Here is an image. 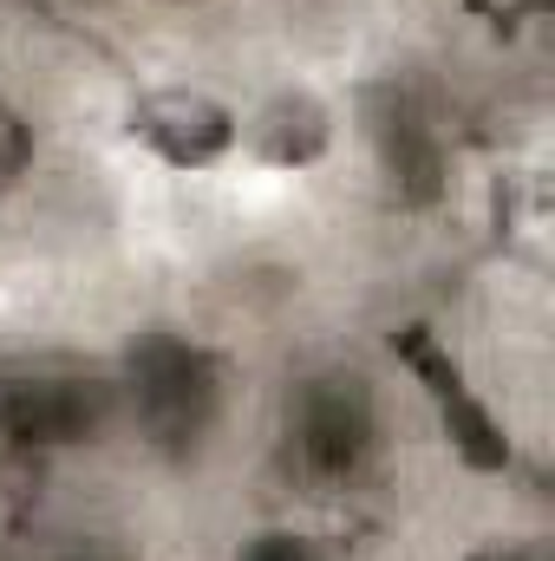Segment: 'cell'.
Masks as SVG:
<instances>
[{
	"label": "cell",
	"mask_w": 555,
	"mask_h": 561,
	"mask_svg": "<svg viewBox=\"0 0 555 561\" xmlns=\"http://www.w3.org/2000/svg\"><path fill=\"white\" fill-rule=\"evenodd\" d=\"M112 405H118V386L86 359H59V353L13 359L0 366V450L46 457V450L86 444L105 431Z\"/></svg>",
	"instance_id": "cell-1"
},
{
	"label": "cell",
	"mask_w": 555,
	"mask_h": 561,
	"mask_svg": "<svg viewBox=\"0 0 555 561\" xmlns=\"http://www.w3.org/2000/svg\"><path fill=\"white\" fill-rule=\"evenodd\" d=\"M281 437H287V470H301V483L353 490L380 450V405L360 373H314L287 392Z\"/></svg>",
	"instance_id": "cell-2"
},
{
	"label": "cell",
	"mask_w": 555,
	"mask_h": 561,
	"mask_svg": "<svg viewBox=\"0 0 555 561\" xmlns=\"http://www.w3.org/2000/svg\"><path fill=\"white\" fill-rule=\"evenodd\" d=\"M118 392L132 399L138 431L170 457L196 450L223 419V366L183 333H144L132 346V359H125Z\"/></svg>",
	"instance_id": "cell-3"
},
{
	"label": "cell",
	"mask_w": 555,
	"mask_h": 561,
	"mask_svg": "<svg viewBox=\"0 0 555 561\" xmlns=\"http://www.w3.org/2000/svg\"><path fill=\"white\" fill-rule=\"evenodd\" d=\"M132 131H138L163 163L203 170V163H216V157L236 144V118H229V105H216L209 92L170 85V92H150V99L132 105Z\"/></svg>",
	"instance_id": "cell-4"
},
{
	"label": "cell",
	"mask_w": 555,
	"mask_h": 561,
	"mask_svg": "<svg viewBox=\"0 0 555 561\" xmlns=\"http://www.w3.org/2000/svg\"><path fill=\"white\" fill-rule=\"evenodd\" d=\"M399 353L412 359L418 373H424V386H431V399H438V412H444V424H451V444L477 463V470H503L510 463V444H503V431L490 424V412L471 399V386H464V373L431 346V333L424 327H406L399 333Z\"/></svg>",
	"instance_id": "cell-5"
},
{
	"label": "cell",
	"mask_w": 555,
	"mask_h": 561,
	"mask_svg": "<svg viewBox=\"0 0 555 561\" xmlns=\"http://www.w3.org/2000/svg\"><path fill=\"white\" fill-rule=\"evenodd\" d=\"M256 150L269 163H307L327 150V112L314 99H275L262 118H256Z\"/></svg>",
	"instance_id": "cell-6"
},
{
	"label": "cell",
	"mask_w": 555,
	"mask_h": 561,
	"mask_svg": "<svg viewBox=\"0 0 555 561\" xmlns=\"http://www.w3.org/2000/svg\"><path fill=\"white\" fill-rule=\"evenodd\" d=\"M380 150H386L393 183H418V190H431L438 144H431V131H424V118H412V105H393V112L380 118Z\"/></svg>",
	"instance_id": "cell-7"
},
{
	"label": "cell",
	"mask_w": 555,
	"mask_h": 561,
	"mask_svg": "<svg viewBox=\"0 0 555 561\" xmlns=\"http://www.w3.org/2000/svg\"><path fill=\"white\" fill-rule=\"evenodd\" d=\"M26 157H33V138H26V125H20V112L0 99V196L20 183V170H26Z\"/></svg>",
	"instance_id": "cell-8"
},
{
	"label": "cell",
	"mask_w": 555,
	"mask_h": 561,
	"mask_svg": "<svg viewBox=\"0 0 555 561\" xmlns=\"http://www.w3.org/2000/svg\"><path fill=\"white\" fill-rule=\"evenodd\" d=\"M46 561H132V549H118L112 536H79V542H66V549H53Z\"/></svg>",
	"instance_id": "cell-9"
},
{
	"label": "cell",
	"mask_w": 555,
	"mask_h": 561,
	"mask_svg": "<svg viewBox=\"0 0 555 561\" xmlns=\"http://www.w3.org/2000/svg\"><path fill=\"white\" fill-rule=\"evenodd\" d=\"M249 561H320V556H314V542H301V536H262V542L249 549Z\"/></svg>",
	"instance_id": "cell-10"
},
{
	"label": "cell",
	"mask_w": 555,
	"mask_h": 561,
	"mask_svg": "<svg viewBox=\"0 0 555 561\" xmlns=\"http://www.w3.org/2000/svg\"><path fill=\"white\" fill-rule=\"evenodd\" d=\"M471 561H543V556H523V549H484V556H471Z\"/></svg>",
	"instance_id": "cell-11"
}]
</instances>
